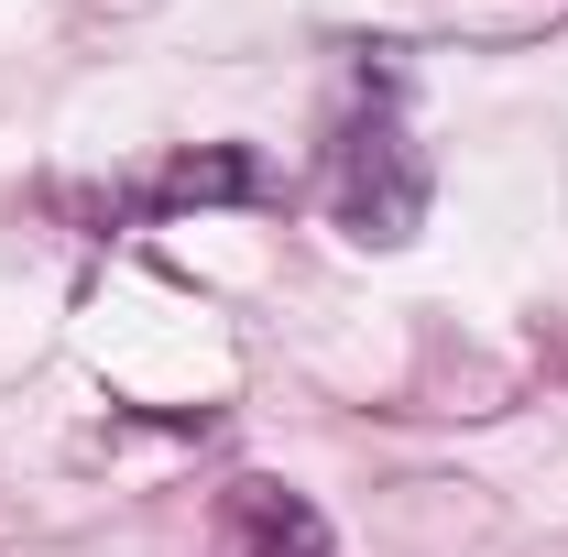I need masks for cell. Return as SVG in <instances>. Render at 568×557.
<instances>
[{
	"label": "cell",
	"mask_w": 568,
	"mask_h": 557,
	"mask_svg": "<svg viewBox=\"0 0 568 557\" xmlns=\"http://www.w3.org/2000/svg\"><path fill=\"white\" fill-rule=\"evenodd\" d=\"M328 219L372 241V252H405L426 230V153L405 142L394 110H361L351 142H339V164H328Z\"/></svg>",
	"instance_id": "6da1fadb"
},
{
	"label": "cell",
	"mask_w": 568,
	"mask_h": 557,
	"mask_svg": "<svg viewBox=\"0 0 568 557\" xmlns=\"http://www.w3.org/2000/svg\"><path fill=\"white\" fill-rule=\"evenodd\" d=\"M219 557H339V536L295 482H230L219 492Z\"/></svg>",
	"instance_id": "7a4b0ae2"
},
{
	"label": "cell",
	"mask_w": 568,
	"mask_h": 557,
	"mask_svg": "<svg viewBox=\"0 0 568 557\" xmlns=\"http://www.w3.org/2000/svg\"><path fill=\"white\" fill-rule=\"evenodd\" d=\"M263 175H252V153H186L175 175H164V209H186V198H252Z\"/></svg>",
	"instance_id": "3957f363"
}]
</instances>
